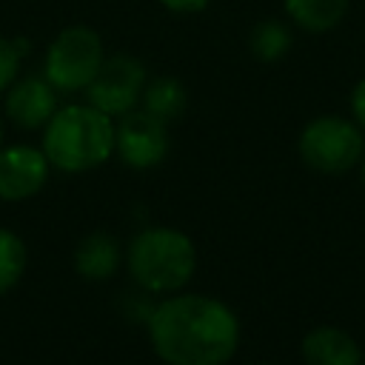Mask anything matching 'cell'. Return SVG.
<instances>
[{"label": "cell", "mask_w": 365, "mask_h": 365, "mask_svg": "<svg viewBox=\"0 0 365 365\" xmlns=\"http://www.w3.org/2000/svg\"><path fill=\"white\" fill-rule=\"evenodd\" d=\"M148 342L165 365H225L240 348V319L217 297L177 294L148 314Z\"/></svg>", "instance_id": "6da1fadb"}, {"label": "cell", "mask_w": 365, "mask_h": 365, "mask_svg": "<svg viewBox=\"0 0 365 365\" xmlns=\"http://www.w3.org/2000/svg\"><path fill=\"white\" fill-rule=\"evenodd\" d=\"M43 154L60 171H91L114 154V123L91 103L57 108L43 131Z\"/></svg>", "instance_id": "7a4b0ae2"}, {"label": "cell", "mask_w": 365, "mask_h": 365, "mask_svg": "<svg viewBox=\"0 0 365 365\" xmlns=\"http://www.w3.org/2000/svg\"><path fill=\"white\" fill-rule=\"evenodd\" d=\"M125 265L131 279L148 294H171L180 291L197 268V248L188 234L151 225L143 228L125 251Z\"/></svg>", "instance_id": "3957f363"}, {"label": "cell", "mask_w": 365, "mask_h": 365, "mask_svg": "<svg viewBox=\"0 0 365 365\" xmlns=\"http://www.w3.org/2000/svg\"><path fill=\"white\" fill-rule=\"evenodd\" d=\"M299 157L319 174H345L365 157V137L354 120L322 114L314 117L299 134Z\"/></svg>", "instance_id": "277c9868"}, {"label": "cell", "mask_w": 365, "mask_h": 365, "mask_svg": "<svg viewBox=\"0 0 365 365\" xmlns=\"http://www.w3.org/2000/svg\"><path fill=\"white\" fill-rule=\"evenodd\" d=\"M103 40L88 26L63 29L46 51V80L57 91H86L103 66Z\"/></svg>", "instance_id": "5b68a950"}, {"label": "cell", "mask_w": 365, "mask_h": 365, "mask_svg": "<svg viewBox=\"0 0 365 365\" xmlns=\"http://www.w3.org/2000/svg\"><path fill=\"white\" fill-rule=\"evenodd\" d=\"M145 88V68L131 54L106 57L94 80L86 86V97L94 108L108 117H123L137 106V97Z\"/></svg>", "instance_id": "8992f818"}, {"label": "cell", "mask_w": 365, "mask_h": 365, "mask_svg": "<svg viewBox=\"0 0 365 365\" xmlns=\"http://www.w3.org/2000/svg\"><path fill=\"white\" fill-rule=\"evenodd\" d=\"M114 151L128 168L145 171L165 160L168 154V123L143 111H128L114 128Z\"/></svg>", "instance_id": "52a82bcc"}, {"label": "cell", "mask_w": 365, "mask_h": 365, "mask_svg": "<svg viewBox=\"0 0 365 365\" xmlns=\"http://www.w3.org/2000/svg\"><path fill=\"white\" fill-rule=\"evenodd\" d=\"M51 163L43 148L34 145H9L0 148V200L20 202L34 197L48 180Z\"/></svg>", "instance_id": "ba28073f"}, {"label": "cell", "mask_w": 365, "mask_h": 365, "mask_svg": "<svg viewBox=\"0 0 365 365\" xmlns=\"http://www.w3.org/2000/svg\"><path fill=\"white\" fill-rule=\"evenodd\" d=\"M57 111V88L46 77H23L9 86L6 114L17 128H43Z\"/></svg>", "instance_id": "9c48e42d"}, {"label": "cell", "mask_w": 365, "mask_h": 365, "mask_svg": "<svg viewBox=\"0 0 365 365\" xmlns=\"http://www.w3.org/2000/svg\"><path fill=\"white\" fill-rule=\"evenodd\" d=\"M299 351L305 365H359L362 359L356 339L348 331L331 325H319L308 331L302 336Z\"/></svg>", "instance_id": "30bf717a"}, {"label": "cell", "mask_w": 365, "mask_h": 365, "mask_svg": "<svg viewBox=\"0 0 365 365\" xmlns=\"http://www.w3.org/2000/svg\"><path fill=\"white\" fill-rule=\"evenodd\" d=\"M120 265V242L106 231L86 234L74 248V271L83 279H108Z\"/></svg>", "instance_id": "8fae6325"}, {"label": "cell", "mask_w": 365, "mask_h": 365, "mask_svg": "<svg viewBox=\"0 0 365 365\" xmlns=\"http://www.w3.org/2000/svg\"><path fill=\"white\" fill-rule=\"evenodd\" d=\"M348 3L351 0H285V11L299 29L311 34H322L331 31L345 17Z\"/></svg>", "instance_id": "7c38bea8"}, {"label": "cell", "mask_w": 365, "mask_h": 365, "mask_svg": "<svg viewBox=\"0 0 365 365\" xmlns=\"http://www.w3.org/2000/svg\"><path fill=\"white\" fill-rule=\"evenodd\" d=\"M143 100H145V111L160 117L163 123L177 120L185 111V86L177 77H157L143 88Z\"/></svg>", "instance_id": "4fadbf2b"}, {"label": "cell", "mask_w": 365, "mask_h": 365, "mask_svg": "<svg viewBox=\"0 0 365 365\" xmlns=\"http://www.w3.org/2000/svg\"><path fill=\"white\" fill-rule=\"evenodd\" d=\"M26 262H29V254H26L23 237H17L9 228H0V297L23 279Z\"/></svg>", "instance_id": "5bb4252c"}, {"label": "cell", "mask_w": 365, "mask_h": 365, "mask_svg": "<svg viewBox=\"0 0 365 365\" xmlns=\"http://www.w3.org/2000/svg\"><path fill=\"white\" fill-rule=\"evenodd\" d=\"M248 46H251V54L257 60L274 63V60L285 57V51L291 48V31L277 20H262L254 26Z\"/></svg>", "instance_id": "9a60e30c"}, {"label": "cell", "mask_w": 365, "mask_h": 365, "mask_svg": "<svg viewBox=\"0 0 365 365\" xmlns=\"http://www.w3.org/2000/svg\"><path fill=\"white\" fill-rule=\"evenodd\" d=\"M29 46L23 40H9V37H0V91H6L14 80H17V71H20V60H23V51Z\"/></svg>", "instance_id": "2e32d148"}, {"label": "cell", "mask_w": 365, "mask_h": 365, "mask_svg": "<svg viewBox=\"0 0 365 365\" xmlns=\"http://www.w3.org/2000/svg\"><path fill=\"white\" fill-rule=\"evenodd\" d=\"M351 114H354V123L365 131V77L351 91Z\"/></svg>", "instance_id": "e0dca14e"}, {"label": "cell", "mask_w": 365, "mask_h": 365, "mask_svg": "<svg viewBox=\"0 0 365 365\" xmlns=\"http://www.w3.org/2000/svg\"><path fill=\"white\" fill-rule=\"evenodd\" d=\"M168 11H177V14H194V11H202L211 0H160Z\"/></svg>", "instance_id": "ac0fdd59"}, {"label": "cell", "mask_w": 365, "mask_h": 365, "mask_svg": "<svg viewBox=\"0 0 365 365\" xmlns=\"http://www.w3.org/2000/svg\"><path fill=\"white\" fill-rule=\"evenodd\" d=\"M0 148H3V120H0Z\"/></svg>", "instance_id": "d6986e66"}, {"label": "cell", "mask_w": 365, "mask_h": 365, "mask_svg": "<svg viewBox=\"0 0 365 365\" xmlns=\"http://www.w3.org/2000/svg\"><path fill=\"white\" fill-rule=\"evenodd\" d=\"M362 185H365V157H362Z\"/></svg>", "instance_id": "ffe728a7"}]
</instances>
